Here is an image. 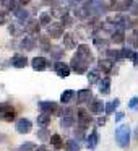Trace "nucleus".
<instances>
[{
    "instance_id": "obj_1",
    "label": "nucleus",
    "mask_w": 138,
    "mask_h": 151,
    "mask_svg": "<svg viewBox=\"0 0 138 151\" xmlns=\"http://www.w3.org/2000/svg\"><path fill=\"white\" fill-rule=\"evenodd\" d=\"M115 140H117L120 148L128 146V143H130V128H128V125H120L115 130Z\"/></svg>"
},
{
    "instance_id": "obj_2",
    "label": "nucleus",
    "mask_w": 138,
    "mask_h": 151,
    "mask_svg": "<svg viewBox=\"0 0 138 151\" xmlns=\"http://www.w3.org/2000/svg\"><path fill=\"white\" fill-rule=\"evenodd\" d=\"M15 109L7 102H0V119L5 122H12L15 119Z\"/></svg>"
},
{
    "instance_id": "obj_3",
    "label": "nucleus",
    "mask_w": 138,
    "mask_h": 151,
    "mask_svg": "<svg viewBox=\"0 0 138 151\" xmlns=\"http://www.w3.org/2000/svg\"><path fill=\"white\" fill-rule=\"evenodd\" d=\"M15 128H17L18 133H29L31 128H33V124H31L29 119H18L17 124H15Z\"/></svg>"
},
{
    "instance_id": "obj_4",
    "label": "nucleus",
    "mask_w": 138,
    "mask_h": 151,
    "mask_svg": "<svg viewBox=\"0 0 138 151\" xmlns=\"http://www.w3.org/2000/svg\"><path fill=\"white\" fill-rule=\"evenodd\" d=\"M76 59L78 60H81L83 63H86V65H88L89 62H91V52H89V49H88V46H80L78 47V50H76Z\"/></svg>"
},
{
    "instance_id": "obj_5",
    "label": "nucleus",
    "mask_w": 138,
    "mask_h": 151,
    "mask_svg": "<svg viewBox=\"0 0 138 151\" xmlns=\"http://www.w3.org/2000/svg\"><path fill=\"white\" fill-rule=\"evenodd\" d=\"M76 120H78V125L81 128H86V127H89V124L93 122V119H91V115H88V112H86L85 109H80Z\"/></svg>"
},
{
    "instance_id": "obj_6",
    "label": "nucleus",
    "mask_w": 138,
    "mask_h": 151,
    "mask_svg": "<svg viewBox=\"0 0 138 151\" xmlns=\"http://www.w3.org/2000/svg\"><path fill=\"white\" fill-rule=\"evenodd\" d=\"M73 124H75L73 112L70 111V109H67V111L63 112V117H62V122H60V125H62V128H70Z\"/></svg>"
},
{
    "instance_id": "obj_7",
    "label": "nucleus",
    "mask_w": 138,
    "mask_h": 151,
    "mask_svg": "<svg viewBox=\"0 0 138 151\" xmlns=\"http://www.w3.org/2000/svg\"><path fill=\"white\" fill-rule=\"evenodd\" d=\"M39 107H41V111L44 112V114H55V112H59V107H57V104L55 102H47V101H42L39 104Z\"/></svg>"
},
{
    "instance_id": "obj_8",
    "label": "nucleus",
    "mask_w": 138,
    "mask_h": 151,
    "mask_svg": "<svg viewBox=\"0 0 138 151\" xmlns=\"http://www.w3.org/2000/svg\"><path fill=\"white\" fill-rule=\"evenodd\" d=\"M47 65H49V62H47V59H44V57H34L33 59V68L34 70H46Z\"/></svg>"
},
{
    "instance_id": "obj_9",
    "label": "nucleus",
    "mask_w": 138,
    "mask_h": 151,
    "mask_svg": "<svg viewBox=\"0 0 138 151\" xmlns=\"http://www.w3.org/2000/svg\"><path fill=\"white\" fill-rule=\"evenodd\" d=\"M98 143H99V135L96 130H93L91 133H89V137L86 138V145H88L89 150H94V148L98 146Z\"/></svg>"
},
{
    "instance_id": "obj_10",
    "label": "nucleus",
    "mask_w": 138,
    "mask_h": 151,
    "mask_svg": "<svg viewBox=\"0 0 138 151\" xmlns=\"http://www.w3.org/2000/svg\"><path fill=\"white\" fill-rule=\"evenodd\" d=\"M55 72H57L59 76L65 78V76H68V73H70V67L67 65V63H63V62H59V63H55Z\"/></svg>"
},
{
    "instance_id": "obj_11",
    "label": "nucleus",
    "mask_w": 138,
    "mask_h": 151,
    "mask_svg": "<svg viewBox=\"0 0 138 151\" xmlns=\"http://www.w3.org/2000/svg\"><path fill=\"white\" fill-rule=\"evenodd\" d=\"M72 67H73V70H75L76 73H85V70H86V63H83L81 60H78L76 57H73Z\"/></svg>"
},
{
    "instance_id": "obj_12",
    "label": "nucleus",
    "mask_w": 138,
    "mask_h": 151,
    "mask_svg": "<svg viewBox=\"0 0 138 151\" xmlns=\"http://www.w3.org/2000/svg\"><path fill=\"white\" fill-rule=\"evenodd\" d=\"M62 26L60 24H57V23H54V24H50L49 26V34H50V37H60L62 36Z\"/></svg>"
},
{
    "instance_id": "obj_13",
    "label": "nucleus",
    "mask_w": 138,
    "mask_h": 151,
    "mask_svg": "<svg viewBox=\"0 0 138 151\" xmlns=\"http://www.w3.org/2000/svg\"><path fill=\"white\" fill-rule=\"evenodd\" d=\"M49 140H50V145H52L54 148H57V150H60V148H63V140H62V137L60 135H52V137H49Z\"/></svg>"
},
{
    "instance_id": "obj_14",
    "label": "nucleus",
    "mask_w": 138,
    "mask_h": 151,
    "mask_svg": "<svg viewBox=\"0 0 138 151\" xmlns=\"http://www.w3.org/2000/svg\"><path fill=\"white\" fill-rule=\"evenodd\" d=\"M102 109H104V104H102L101 101H98V99H94V101L89 104V111L94 112V114H101Z\"/></svg>"
},
{
    "instance_id": "obj_15",
    "label": "nucleus",
    "mask_w": 138,
    "mask_h": 151,
    "mask_svg": "<svg viewBox=\"0 0 138 151\" xmlns=\"http://www.w3.org/2000/svg\"><path fill=\"white\" fill-rule=\"evenodd\" d=\"M50 124V115L49 114H41L39 117H37V125H39V127H42V128H46L47 125Z\"/></svg>"
},
{
    "instance_id": "obj_16",
    "label": "nucleus",
    "mask_w": 138,
    "mask_h": 151,
    "mask_svg": "<svg viewBox=\"0 0 138 151\" xmlns=\"http://www.w3.org/2000/svg\"><path fill=\"white\" fill-rule=\"evenodd\" d=\"M12 63H13V67H17V68H21V67H24L28 63V60H26L24 55H15Z\"/></svg>"
},
{
    "instance_id": "obj_17",
    "label": "nucleus",
    "mask_w": 138,
    "mask_h": 151,
    "mask_svg": "<svg viewBox=\"0 0 138 151\" xmlns=\"http://www.w3.org/2000/svg\"><path fill=\"white\" fill-rule=\"evenodd\" d=\"M99 91H101V94H109V93H111V78H104V80H102Z\"/></svg>"
},
{
    "instance_id": "obj_18",
    "label": "nucleus",
    "mask_w": 138,
    "mask_h": 151,
    "mask_svg": "<svg viewBox=\"0 0 138 151\" xmlns=\"http://www.w3.org/2000/svg\"><path fill=\"white\" fill-rule=\"evenodd\" d=\"M91 99V91L89 89H81L78 93V102H88Z\"/></svg>"
},
{
    "instance_id": "obj_19",
    "label": "nucleus",
    "mask_w": 138,
    "mask_h": 151,
    "mask_svg": "<svg viewBox=\"0 0 138 151\" xmlns=\"http://www.w3.org/2000/svg\"><path fill=\"white\" fill-rule=\"evenodd\" d=\"M73 96H75V93H73L72 89H67V91L62 93V96H60V101H62L63 104H68V102L73 99Z\"/></svg>"
},
{
    "instance_id": "obj_20",
    "label": "nucleus",
    "mask_w": 138,
    "mask_h": 151,
    "mask_svg": "<svg viewBox=\"0 0 138 151\" xmlns=\"http://www.w3.org/2000/svg\"><path fill=\"white\" fill-rule=\"evenodd\" d=\"M34 41H33V37H24L23 41H21V47H23V49H26V50H31L34 47Z\"/></svg>"
},
{
    "instance_id": "obj_21",
    "label": "nucleus",
    "mask_w": 138,
    "mask_h": 151,
    "mask_svg": "<svg viewBox=\"0 0 138 151\" xmlns=\"http://www.w3.org/2000/svg\"><path fill=\"white\" fill-rule=\"evenodd\" d=\"M65 151H80L78 141H75V140L67 141V143H65Z\"/></svg>"
},
{
    "instance_id": "obj_22",
    "label": "nucleus",
    "mask_w": 138,
    "mask_h": 151,
    "mask_svg": "<svg viewBox=\"0 0 138 151\" xmlns=\"http://www.w3.org/2000/svg\"><path fill=\"white\" fill-rule=\"evenodd\" d=\"M26 31L28 33H37V31H39V23L34 21V20H31L29 23L26 24Z\"/></svg>"
},
{
    "instance_id": "obj_23",
    "label": "nucleus",
    "mask_w": 138,
    "mask_h": 151,
    "mask_svg": "<svg viewBox=\"0 0 138 151\" xmlns=\"http://www.w3.org/2000/svg\"><path fill=\"white\" fill-rule=\"evenodd\" d=\"M119 104H120V102H119V99H114V101H111L107 106H106V112H107V114H112V112H114L115 109L119 107Z\"/></svg>"
},
{
    "instance_id": "obj_24",
    "label": "nucleus",
    "mask_w": 138,
    "mask_h": 151,
    "mask_svg": "<svg viewBox=\"0 0 138 151\" xmlns=\"http://www.w3.org/2000/svg\"><path fill=\"white\" fill-rule=\"evenodd\" d=\"M34 150H36V145L31 143V141H26V143L21 145V146L18 148L17 151H34Z\"/></svg>"
},
{
    "instance_id": "obj_25",
    "label": "nucleus",
    "mask_w": 138,
    "mask_h": 151,
    "mask_svg": "<svg viewBox=\"0 0 138 151\" xmlns=\"http://www.w3.org/2000/svg\"><path fill=\"white\" fill-rule=\"evenodd\" d=\"M107 55L111 57V59H122V57H124V54H122V50H109L107 52Z\"/></svg>"
},
{
    "instance_id": "obj_26",
    "label": "nucleus",
    "mask_w": 138,
    "mask_h": 151,
    "mask_svg": "<svg viewBox=\"0 0 138 151\" xmlns=\"http://www.w3.org/2000/svg\"><path fill=\"white\" fill-rule=\"evenodd\" d=\"M128 42L133 47H138V33H132V36L128 37Z\"/></svg>"
},
{
    "instance_id": "obj_27",
    "label": "nucleus",
    "mask_w": 138,
    "mask_h": 151,
    "mask_svg": "<svg viewBox=\"0 0 138 151\" xmlns=\"http://www.w3.org/2000/svg\"><path fill=\"white\" fill-rule=\"evenodd\" d=\"M112 41H114V42H122V41H124V33H122V31L114 33L112 34Z\"/></svg>"
},
{
    "instance_id": "obj_28",
    "label": "nucleus",
    "mask_w": 138,
    "mask_h": 151,
    "mask_svg": "<svg viewBox=\"0 0 138 151\" xmlns=\"http://www.w3.org/2000/svg\"><path fill=\"white\" fill-rule=\"evenodd\" d=\"M98 78H99V73L96 72V70H94V72H89V73H88L89 83H96V81H98Z\"/></svg>"
},
{
    "instance_id": "obj_29",
    "label": "nucleus",
    "mask_w": 138,
    "mask_h": 151,
    "mask_svg": "<svg viewBox=\"0 0 138 151\" xmlns=\"http://www.w3.org/2000/svg\"><path fill=\"white\" fill-rule=\"evenodd\" d=\"M15 15H17V18H20V20H26V18H28V13L24 10H21V8L15 10Z\"/></svg>"
},
{
    "instance_id": "obj_30",
    "label": "nucleus",
    "mask_w": 138,
    "mask_h": 151,
    "mask_svg": "<svg viewBox=\"0 0 138 151\" xmlns=\"http://www.w3.org/2000/svg\"><path fill=\"white\" fill-rule=\"evenodd\" d=\"M49 21H50V13H42L41 15V20H39L41 24H47Z\"/></svg>"
},
{
    "instance_id": "obj_31",
    "label": "nucleus",
    "mask_w": 138,
    "mask_h": 151,
    "mask_svg": "<svg viewBox=\"0 0 138 151\" xmlns=\"http://www.w3.org/2000/svg\"><path fill=\"white\" fill-rule=\"evenodd\" d=\"M63 41H65V46L68 47H73V41H72V36H70V34H65V36H63Z\"/></svg>"
},
{
    "instance_id": "obj_32",
    "label": "nucleus",
    "mask_w": 138,
    "mask_h": 151,
    "mask_svg": "<svg viewBox=\"0 0 138 151\" xmlns=\"http://www.w3.org/2000/svg\"><path fill=\"white\" fill-rule=\"evenodd\" d=\"M101 70H104V72H109V70L112 68V63L111 62H107V60H106V62H101Z\"/></svg>"
},
{
    "instance_id": "obj_33",
    "label": "nucleus",
    "mask_w": 138,
    "mask_h": 151,
    "mask_svg": "<svg viewBox=\"0 0 138 151\" xmlns=\"http://www.w3.org/2000/svg\"><path fill=\"white\" fill-rule=\"evenodd\" d=\"M37 137H39L41 140H47V138H49L50 135H47V130H46V128H42V130L37 132Z\"/></svg>"
},
{
    "instance_id": "obj_34",
    "label": "nucleus",
    "mask_w": 138,
    "mask_h": 151,
    "mask_svg": "<svg viewBox=\"0 0 138 151\" xmlns=\"http://www.w3.org/2000/svg\"><path fill=\"white\" fill-rule=\"evenodd\" d=\"M94 42H96V46H98L99 49H102V47L106 49V47H107V41H99V39H96Z\"/></svg>"
},
{
    "instance_id": "obj_35",
    "label": "nucleus",
    "mask_w": 138,
    "mask_h": 151,
    "mask_svg": "<svg viewBox=\"0 0 138 151\" xmlns=\"http://www.w3.org/2000/svg\"><path fill=\"white\" fill-rule=\"evenodd\" d=\"M128 106H130L132 109H137V106H138V98H132L130 102H128Z\"/></svg>"
},
{
    "instance_id": "obj_36",
    "label": "nucleus",
    "mask_w": 138,
    "mask_h": 151,
    "mask_svg": "<svg viewBox=\"0 0 138 151\" xmlns=\"http://www.w3.org/2000/svg\"><path fill=\"white\" fill-rule=\"evenodd\" d=\"M122 119H124V114H122V112H119V114H115V122H120Z\"/></svg>"
},
{
    "instance_id": "obj_37",
    "label": "nucleus",
    "mask_w": 138,
    "mask_h": 151,
    "mask_svg": "<svg viewBox=\"0 0 138 151\" xmlns=\"http://www.w3.org/2000/svg\"><path fill=\"white\" fill-rule=\"evenodd\" d=\"M34 151H49V150H47L46 146H36V150H34Z\"/></svg>"
},
{
    "instance_id": "obj_38",
    "label": "nucleus",
    "mask_w": 138,
    "mask_h": 151,
    "mask_svg": "<svg viewBox=\"0 0 138 151\" xmlns=\"http://www.w3.org/2000/svg\"><path fill=\"white\" fill-rule=\"evenodd\" d=\"M98 124H99V125H104V124H106V119H99Z\"/></svg>"
},
{
    "instance_id": "obj_39",
    "label": "nucleus",
    "mask_w": 138,
    "mask_h": 151,
    "mask_svg": "<svg viewBox=\"0 0 138 151\" xmlns=\"http://www.w3.org/2000/svg\"><path fill=\"white\" fill-rule=\"evenodd\" d=\"M21 4H28V2H29V0H20Z\"/></svg>"
}]
</instances>
